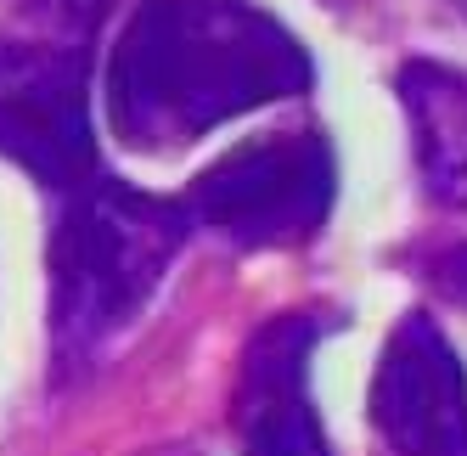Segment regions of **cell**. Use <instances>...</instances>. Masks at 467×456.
Masks as SVG:
<instances>
[{
    "mask_svg": "<svg viewBox=\"0 0 467 456\" xmlns=\"http://www.w3.org/2000/svg\"><path fill=\"white\" fill-rule=\"evenodd\" d=\"M310 85L305 40L254 0H141L108 51L102 113L119 147L163 158Z\"/></svg>",
    "mask_w": 467,
    "mask_h": 456,
    "instance_id": "cell-1",
    "label": "cell"
},
{
    "mask_svg": "<svg viewBox=\"0 0 467 456\" xmlns=\"http://www.w3.org/2000/svg\"><path fill=\"white\" fill-rule=\"evenodd\" d=\"M192 237L197 225L181 198H152L113 170L51 198L46 276L57 383L90 378L130 338Z\"/></svg>",
    "mask_w": 467,
    "mask_h": 456,
    "instance_id": "cell-2",
    "label": "cell"
},
{
    "mask_svg": "<svg viewBox=\"0 0 467 456\" xmlns=\"http://www.w3.org/2000/svg\"><path fill=\"white\" fill-rule=\"evenodd\" d=\"M332 198H338V164L327 130L316 124L231 147L181 192L197 232L220 237L237 254L310 243L332 214Z\"/></svg>",
    "mask_w": 467,
    "mask_h": 456,
    "instance_id": "cell-3",
    "label": "cell"
},
{
    "mask_svg": "<svg viewBox=\"0 0 467 456\" xmlns=\"http://www.w3.org/2000/svg\"><path fill=\"white\" fill-rule=\"evenodd\" d=\"M0 158L46 198L102 175L90 119V46L51 35H0Z\"/></svg>",
    "mask_w": 467,
    "mask_h": 456,
    "instance_id": "cell-4",
    "label": "cell"
},
{
    "mask_svg": "<svg viewBox=\"0 0 467 456\" xmlns=\"http://www.w3.org/2000/svg\"><path fill=\"white\" fill-rule=\"evenodd\" d=\"M366 411L394 456H467V372L433 316L394 321Z\"/></svg>",
    "mask_w": 467,
    "mask_h": 456,
    "instance_id": "cell-5",
    "label": "cell"
},
{
    "mask_svg": "<svg viewBox=\"0 0 467 456\" xmlns=\"http://www.w3.org/2000/svg\"><path fill=\"white\" fill-rule=\"evenodd\" d=\"M327 333V316L316 310H287L254 327L237 361V395H231L243 456H332L310 395V355Z\"/></svg>",
    "mask_w": 467,
    "mask_h": 456,
    "instance_id": "cell-6",
    "label": "cell"
},
{
    "mask_svg": "<svg viewBox=\"0 0 467 456\" xmlns=\"http://www.w3.org/2000/svg\"><path fill=\"white\" fill-rule=\"evenodd\" d=\"M394 90L411 119V152L428 198L467 214V68L411 57L394 74Z\"/></svg>",
    "mask_w": 467,
    "mask_h": 456,
    "instance_id": "cell-7",
    "label": "cell"
},
{
    "mask_svg": "<svg viewBox=\"0 0 467 456\" xmlns=\"http://www.w3.org/2000/svg\"><path fill=\"white\" fill-rule=\"evenodd\" d=\"M6 6L35 23V35L96 46V28L108 23V12L119 6V0H6Z\"/></svg>",
    "mask_w": 467,
    "mask_h": 456,
    "instance_id": "cell-8",
    "label": "cell"
},
{
    "mask_svg": "<svg viewBox=\"0 0 467 456\" xmlns=\"http://www.w3.org/2000/svg\"><path fill=\"white\" fill-rule=\"evenodd\" d=\"M428 276L440 282L451 299L467 310V243H462V248H440V254H428Z\"/></svg>",
    "mask_w": 467,
    "mask_h": 456,
    "instance_id": "cell-9",
    "label": "cell"
},
{
    "mask_svg": "<svg viewBox=\"0 0 467 456\" xmlns=\"http://www.w3.org/2000/svg\"><path fill=\"white\" fill-rule=\"evenodd\" d=\"M147 456H197L192 445H158V451H147Z\"/></svg>",
    "mask_w": 467,
    "mask_h": 456,
    "instance_id": "cell-10",
    "label": "cell"
}]
</instances>
